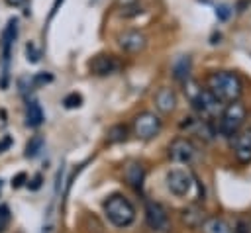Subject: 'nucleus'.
I'll return each instance as SVG.
<instances>
[{
	"label": "nucleus",
	"instance_id": "4468645a",
	"mask_svg": "<svg viewBox=\"0 0 251 233\" xmlns=\"http://www.w3.org/2000/svg\"><path fill=\"white\" fill-rule=\"evenodd\" d=\"M143 178H145V170L139 163H129L126 166V180L135 188V190H141L143 186Z\"/></svg>",
	"mask_w": 251,
	"mask_h": 233
},
{
	"label": "nucleus",
	"instance_id": "9d476101",
	"mask_svg": "<svg viewBox=\"0 0 251 233\" xmlns=\"http://www.w3.org/2000/svg\"><path fill=\"white\" fill-rule=\"evenodd\" d=\"M90 70L98 76H108V74H114L118 69H120V61L114 57V55H108V53H100L96 55L90 63H88Z\"/></svg>",
	"mask_w": 251,
	"mask_h": 233
},
{
	"label": "nucleus",
	"instance_id": "1a4fd4ad",
	"mask_svg": "<svg viewBox=\"0 0 251 233\" xmlns=\"http://www.w3.org/2000/svg\"><path fill=\"white\" fill-rule=\"evenodd\" d=\"M16 25L18 22L12 18L2 33V63H4V70H2V80H0V86L6 88L8 84V63H10V55H12V43L16 39Z\"/></svg>",
	"mask_w": 251,
	"mask_h": 233
},
{
	"label": "nucleus",
	"instance_id": "6ab92c4d",
	"mask_svg": "<svg viewBox=\"0 0 251 233\" xmlns=\"http://www.w3.org/2000/svg\"><path fill=\"white\" fill-rule=\"evenodd\" d=\"M126 135H127V127L118 123V125L108 129V143H120V141L126 139Z\"/></svg>",
	"mask_w": 251,
	"mask_h": 233
},
{
	"label": "nucleus",
	"instance_id": "f3484780",
	"mask_svg": "<svg viewBox=\"0 0 251 233\" xmlns=\"http://www.w3.org/2000/svg\"><path fill=\"white\" fill-rule=\"evenodd\" d=\"M190 59L188 57H180L175 65H173V76L176 78V80H180V82H184V80H188V76H190Z\"/></svg>",
	"mask_w": 251,
	"mask_h": 233
},
{
	"label": "nucleus",
	"instance_id": "bb28decb",
	"mask_svg": "<svg viewBox=\"0 0 251 233\" xmlns=\"http://www.w3.org/2000/svg\"><path fill=\"white\" fill-rule=\"evenodd\" d=\"M27 186H29V190H37V188L41 186V176H39V174H35V176L31 178V184L27 182Z\"/></svg>",
	"mask_w": 251,
	"mask_h": 233
},
{
	"label": "nucleus",
	"instance_id": "a878e982",
	"mask_svg": "<svg viewBox=\"0 0 251 233\" xmlns=\"http://www.w3.org/2000/svg\"><path fill=\"white\" fill-rule=\"evenodd\" d=\"M12 143H14V139H12L10 135H4V137L0 139V153H4V151H8V149L12 147Z\"/></svg>",
	"mask_w": 251,
	"mask_h": 233
},
{
	"label": "nucleus",
	"instance_id": "cd10ccee",
	"mask_svg": "<svg viewBox=\"0 0 251 233\" xmlns=\"http://www.w3.org/2000/svg\"><path fill=\"white\" fill-rule=\"evenodd\" d=\"M8 6H12V8H20V6H24L27 0H4Z\"/></svg>",
	"mask_w": 251,
	"mask_h": 233
},
{
	"label": "nucleus",
	"instance_id": "a211bd4d",
	"mask_svg": "<svg viewBox=\"0 0 251 233\" xmlns=\"http://www.w3.org/2000/svg\"><path fill=\"white\" fill-rule=\"evenodd\" d=\"M41 149H43V137H41V135H35V137H31V139L27 141V145H25V157H27V159H35Z\"/></svg>",
	"mask_w": 251,
	"mask_h": 233
},
{
	"label": "nucleus",
	"instance_id": "aec40b11",
	"mask_svg": "<svg viewBox=\"0 0 251 233\" xmlns=\"http://www.w3.org/2000/svg\"><path fill=\"white\" fill-rule=\"evenodd\" d=\"M80 104H82V96H80V94H76V92H71V94H67V96L63 98V106H65V108H69V110L78 108Z\"/></svg>",
	"mask_w": 251,
	"mask_h": 233
},
{
	"label": "nucleus",
	"instance_id": "f8f14e48",
	"mask_svg": "<svg viewBox=\"0 0 251 233\" xmlns=\"http://www.w3.org/2000/svg\"><path fill=\"white\" fill-rule=\"evenodd\" d=\"M231 147L233 153L237 157L239 163H249L251 161V129L243 131V133H235L231 135Z\"/></svg>",
	"mask_w": 251,
	"mask_h": 233
},
{
	"label": "nucleus",
	"instance_id": "0eeeda50",
	"mask_svg": "<svg viewBox=\"0 0 251 233\" xmlns=\"http://www.w3.org/2000/svg\"><path fill=\"white\" fill-rule=\"evenodd\" d=\"M198 155V149L196 145L186 139V137H176L171 141L169 145V157L175 161V163H182V164H190Z\"/></svg>",
	"mask_w": 251,
	"mask_h": 233
},
{
	"label": "nucleus",
	"instance_id": "c756f323",
	"mask_svg": "<svg viewBox=\"0 0 251 233\" xmlns=\"http://www.w3.org/2000/svg\"><path fill=\"white\" fill-rule=\"evenodd\" d=\"M237 233H245V225H243V223H239V229H237Z\"/></svg>",
	"mask_w": 251,
	"mask_h": 233
},
{
	"label": "nucleus",
	"instance_id": "423d86ee",
	"mask_svg": "<svg viewBox=\"0 0 251 233\" xmlns=\"http://www.w3.org/2000/svg\"><path fill=\"white\" fill-rule=\"evenodd\" d=\"M145 221L153 231L167 233L171 229V219L163 204L159 202H145Z\"/></svg>",
	"mask_w": 251,
	"mask_h": 233
},
{
	"label": "nucleus",
	"instance_id": "9b49d317",
	"mask_svg": "<svg viewBox=\"0 0 251 233\" xmlns=\"http://www.w3.org/2000/svg\"><path fill=\"white\" fill-rule=\"evenodd\" d=\"M118 43L120 47L126 51V53H139L145 49L147 45V37L137 31V29H129V31H124L120 37H118Z\"/></svg>",
	"mask_w": 251,
	"mask_h": 233
},
{
	"label": "nucleus",
	"instance_id": "b1692460",
	"mask_svg": "<svg viewBox=\"0 0 251 233\" xmlns=\"http://www.w3.org/2000/svg\"><path fill=\"white\" fill-rule=\"evenodd\" d=\"M8 221H10V208L6 204H0V233L6 231Z\"/></svg>",
	"mask_w": 251,
	"mask_h": 233
},
{
	"label": "nucleus",
	"instance_id": "39448f33",
	"mask_svg": "<svg viewBox=\"0 0 251 233\" xmlns=\"http://www.w3.org/2000/svg\"><path fill=\"white\" fill-rule=\"evenodd\" d=\"M194 176L182 168H173L167 172V188L173 196L176 198H184L190 194L192 186H194Z\"/></svg>",
	"mask_w": 251,
	"mask_h": 233
},
{
	"label": "nucleus",
	"instance_id": "2eb2a0df",
	"mask_svg": "<svg viewBox=\"0 0 251 233\" xmlns=\"http://www.w3.org/2000/svg\"><path fill=\"white\" fill-rule=\"evenodd\" d=\"M202 231H204V233H233L231 225H229L226 219L216 217V215L204 219V223H202Z\"/></svg>",
	"mask_w": 251,
	"mask_h": 233
},
{
	"label": "nucleus",
	"instance_id": "20e7f679",
	"mask_svg": "<svg viewBox=\"0 0 251 233\" xmlns=\"http://www.w3.org/2000/svg\"><path fill=\"white\" fill-rule=\"evenodd\" d=\"M245 114H247V110H245V106H243L239 100L229 102V104L226 106V110L222 112V116H220L218 131H220L222 135H226V137L235 135V133L239 131V127L243 125V121H245Z\"/></svg>",
	"mask_w": 251,
	"mask_h": 233
},
{
	"label": "nucleus",
	"instance_id": "7ed1b4c3",
	"mask_svg": "<svg viewBox=\"0 0 251 233\" xmlns=\"http://www.w3.org/2000/svg\"><path fill=\"white\" fill-rule=\"evenodd\" d=\"M184 92L188 94L190 102L194 104V108L204 116V117H214L220 114L222 110V102L208 90V88H200L196 82H192L190 78L184 80Z\"/></svg>",
	"mask_w": 251,
	"mask_h": 233
},
{
	"label": "nucleus",
	"instance_id": "f03ea898",
	"mask_svg": "<svg viewBox=\"0 0 251 233\" xmlns=\"http://www.w3.org/2000/svg\"><path fill=\"white\" fill-rule=\"evenodd\" d=\"M102 208H104L106 219H108L114 227H118V229L129 227V225L135 221V208H133V204H131L126 196H122V194H112L110 198H106L104 204H102Z\"/></svg>",
	"mask_w": 251,
	"mask_h": 233
},
{
	"label": "nucleus",
	"instance_id": "dca6fc26",
	"mask_svg": "<svg viewBox=\"0 0 251 233\" xmlns=\"http://www.w3.org/2000/svg\"><path fill=\"white\" fill-rule=\"evenodd\" d=\"M43 119H45V116L41 112V106L35 100L27 102V108H25V123L29 127H39L43 123Z\"/></svg>",
	"mask_w": 251,
	"mask_h": 233
},
{
	"label": "nucleus",
	"instance_id": "393cba45",
	"mask_svg": "<svg viewBox=\"0 0 251 233\" xmlns=\"http://www.w3.org/2000/svg\"><path fill=\"white\" fill-rule=\"evenodd\" d=\"M24 182H27V174L25 172H18L12 178V188H20V186H24Z\"/></svg>",
	"mask_w": 251,
	"mask_h": 233
},
{
	"label": "nucleus",
	"instance_id": "4be33fe9",
	"mask_svg": "<svg viewBox=\"0 0 251 233\" xmlns=\"http://www.w3.org/2000/svg\"><path fill=\"white\" fill-rule=\"evenodd\" d=\"M39 57H41V53H39V49L29 41L27 45H25V59L29 61V63H37L39 61Z\"/></svg>",
	"mask_w": 251,
	"mask_h": 233
},
{
	"label": "nucleus",
	"instance_id": "6e6552de",
	"mask_svg": "<svg viewBox=\"0 0 251 233\" xmlns=\"http://www.w3.org/2000/svg\"><path fill=\"white\" fill-rule=\"evenodd\" d=\"M133 131L139 139H153L161 131V119L153 112H141L133 119Z\"/></svg>",
	"mask_w": 251,
	"mask_h": 233
},
{
	"label": "nucleus",
	"instance_id": "412c9836",
	"mask_svg": "<svg viewBox=\"0 0 251 233\" xmlns=\"http://www.w3.org/2000/svg\"><path fill=\"white\" fill-rule=\"evenodd\" d=\"M139 12H141L139 2H133V4H127V6H122V8H120V16H124V18H133V16H137Z\"/></svg>",
	"mask_w": 251,
	"mask_h": 233
},
{
	"label": "nucleus",
	"instance_id": "f257e3e1",
	"mask_svg": "<svg viewBox=\"0 0 251 233\" xmlns=\"http://www.w3.org/2000/svg\"><path fill=\"white\" fill-rule=\"evenodd\" d=\"M208 90L220 100V102H235L239 100L243 92L241 78L235 72L229 70H218L208 76Z\"/></svg>",
	"mask_w": 251,
	"mask_h": 233
},
{
	"label": "nucleus",
	"instance_id": "ddd939ff",
	"mask_svg": "<svg viewBox=\"0 0 251 233\" xmlns=\"http://www.w3.org/2000/svg\"><path fill=\"white\" fill-rule=\"evenodd\" d=\"M155 106H157V110L163 112V114L173 112L175 106H176V94H175V90H173V88H167V86L159 88L157 94H155Z\"/></svg>",
	"mask_w": 251,
	"mask_h": 233
},
{
	"label": "nucleus",
	"instance_id": "7c9ffc66",
	"mask_svg": "<svg viewBox=\"0 0 251 233\" xmlns=\"http://www.w3.org/2000/svg\"><path fill=\"white\" fill-rule=\"evenodd\" d=\"M0 192H2V180H0Z\"/></svg>",
	"mask_w": 251,
	"mask_h": 233
},
{
	"label": "nucleus",
	"instance_id": "5701e85b",
	"mask_svg": "<svg viewBox=\"0 0 251 233\" xmlns=\"http://www.w3.org/2000/svg\"><path fill=\"white\" fill-rule=\"evenodd\" d=\"M53 80V74H49V72H37V74H33L31 76V84L33 86H41V84H47V82H51Z\"/></svg>",
	"mask_w": 251,
	"mask_h": 233
},
{
	"label": "nucleus",
	"instance_id": "c85d7f7f",
	"mask_svg": "<svg viewBox=\"0 0 251 233\" xmlns=\"http://www.w3.org/2000/svg\"><path fill=\"white\" fill-rule=\"evenodd\" d=\"M218 14H220V18H222V20H226V18L229 16V12H227V6H220Z\"/></svg>",
	"mask_w": 251,
	"mask_h": 233
}]
</instances>
